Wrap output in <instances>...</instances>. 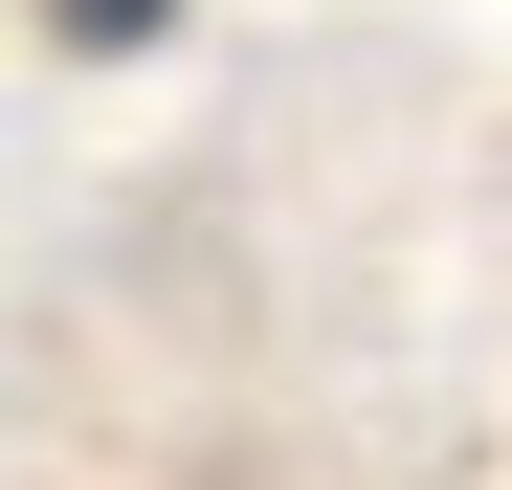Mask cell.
I'll use <instances>...</instances> for the list:
<instances>
[{
  "label": "cell",
  "mask_w": 512,
  "mask_h": 490,
  "mask_svg": "<svg viewBox=\"0 0 512 490\" xmlns=\"http://www.w3.org/2000/svg\"><path fill=\"white\" fill-rule=\"evenodd\" d=\"M45 23H67V45H156L179 0H45Z\"/></svg>",
  "instance_id": "6da1fadb"
}]
</instances>
